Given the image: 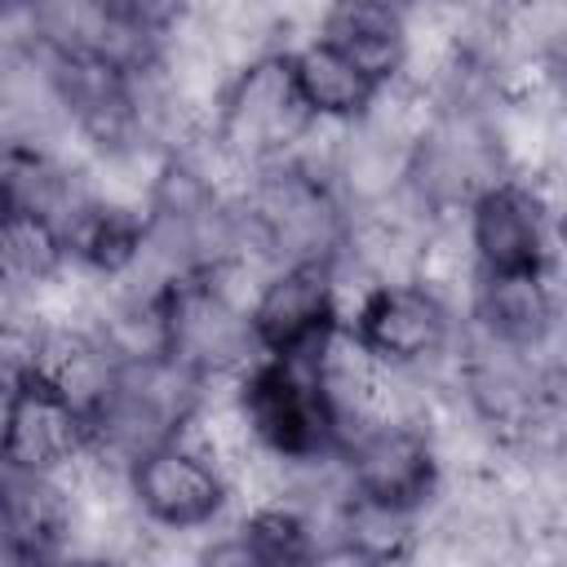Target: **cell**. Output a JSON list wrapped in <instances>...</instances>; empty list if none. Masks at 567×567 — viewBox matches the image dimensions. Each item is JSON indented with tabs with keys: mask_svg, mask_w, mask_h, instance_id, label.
I'll use <instances>...</instances> for the list:
<instances>
[{
	"mask_svg": "<svg viewBox=\"0 0 567 567\" xmlns=\"http://www.w3.org/2000/svg\"><path fill=\"white\" fill-rule=\"evenodd\" d=\"M235 399L257 434V443L288 465H323L346 447L341 416L319 377V354L270 359L261 354L239 381Z\"/></svg>",
	"mask_w": 567,
	"mask_h": 567,
	"instance_id": "6da1fadb",
	"label": "cell"
},
{
	"mask_svg": "<svg viewBox=\"0 0 567 567\" xmlns=\"http://www.w3.org/2000/svg\"><path fill=\"white\" fill-rule=\"evenodd\" d=\"M310 124L315 120L292 89L288 53H270L261 62H248L230 80L213 120V137L244 173H261L270 164H284Z\"/></svg>",
	"mask_w": 567,
	"mask_h": 567,
	"instance_id": "7a4b0ae2",
	"label": "cell"
},
{
	"mask_svg": "<svg viewBox=\"0 0 567 567\" xmlns=\"http://www.w3.org/2000/svg\"><path fill=\"white\" fill-rule=\"evenodd\" d=\"M346 332L385 368L425 372L447 359L456 319L452 306L425 284H372L346 310Z\"/></svg>",
	"mask_w": 567,
	"mask_h": 567,
	"instance_id": "3957f363",
	"label": "cell"
},
{
	"mask_svg": "<svg viewBox=\"0 0 567 567\" xmlns=\"http://www.w3.org/2000/svg\"><path fill=\"white\" fill-rule=\"evenodd\" d=\"M248 319L261 354L270 359L319 354L346 328L337 261H297L270 270L266 284L257 288Z\"/></svg>",
	"mask_w": 567,
	"mask_h": 567,
	"instance_id": "277c9868",
	"label": "cell"
},
{
	"mask_svg": "<svg viewBox=\"0 0 567 567\" xmlns=\"http://www.w3.org/2000/svg\"><path fill=\"white\" fill-rule=\"evenodd\" d=\"M346 487L363 501L425 514V505L439 501L443 487V456L425 425L399 421V425H372L346 439L341 447Z\"/></svg>",
	"mask_w": 567,
	"mask_h": 567,
	"instance_id": "5b68a950",
	"label": "cell"
},
{
	"mask_svg": "<svg viewBox=\"0 0 567 567\" xmlns=\"http://www.w3.org/2000/svg\"><path fill=\"white\" fill-rule=\"evenodd\" d=\"M465 244L478 275H545L558 257L554 213L527 177H505L465 213Z\"/></svg>",
	"mask_w": 567,
	"mask_h": 567,
	"instance_id": "8992f818",
	"label": "cell"
},
{
	"mask_svg": "<svg viewBox=\"0 0 567 567\" xmlns=\"http://www.w3.org/2000/svg\"><path fill=\"white\" fill-rule=\"evenodd\" d=\"M128 496L146 518V527L190 536L213 518H221L235 492H230V478L199 447H190L186 439H173L142 452L128 465Z\"/></svg>",
	"mask_w": 567,
	"mask_h": 567,
	"instance_id": "52a82bcc",
	"label": "cell"
},
{
	"mask_svg": "<svg viewBox=\"0 0 567 567\" xmlns=\"http://www.w3.org/2000/svg\"><path fill=\"white\" fill-rule=\"evenodd\" d=\"M4 470L62 474L89 452V421L62 403L35 377H22L4 394Z\"/></svg>",
	"mask_w": 567,
	"mask_h": 567,
	"instance_id": "ba28073f",
	"label": "cell"
},
{
	"mask_svg": "<svg viewBox=\"0 0 567 567\" xmlns=\"http://www.w3.org/2000/svg\"><path fill=\"white\" fill-rule=\"evenodd\" d=\"M470 328L514 354L545 359L563 328L558 288L545 275H478L470 288Z\"/></svg>",
	"mask_w": 567,
	"mask_h": 567,
	"instance_id": "9c48e42d",
	"label": "cell"
},
{
	"mask_svg": "<svg viewBox=\"0 0 567 567\" xmlns=\"http://www.w3.org/2000/svg\"><path fill=\"white\" fill-rule=\"evenodd\" d=\"M315 35L337 44L377 89H390L408 75L412 58V18L385 0H346L319 13Z\"/></svg>",
	"mask_w": 567,
	"mask_h": 567,
	"instance_id": "30bf717a",
	"label": "cell"
},
{
	"mask_svg": "<svg viewBox=\"0 0 567 567\" xmlns=\"http://www.w3.org/2000/svg\"><path fill=\"white\" fill-rule=\"evenodd\" d=\"M27 377H35L62 403H71L84 421H93V412L115 390L120 359L93 328H49L35 341V359H31Z\"/></svg>",
	"mask_w": 567,
	"mask_h": 567,
	"instance_id": "8fae6325",
	"label": "cell"
},
{
	"mask_svg": "<svg viewBox=\"0 0 567 567\" xmlns=\"http://www.w3.org/2000/svg\"><path fill=\"white\" fill-rule=\"evenodd\" d=\"M288 71H292V89H297L306 115L319 124H359L381 93L323 35H306V40L288 44Z\"/></svg>",
	"mask_w": 567,
	"mask_h": 567,
	"instance_id": "7c38bea8",
	"label": "cell"
},
{
	"mask_svg": "<svg viewBox=\"0 0 567 567\" xmlns=\"http://www.w3.org/2000/svg\"><path fill=\"white\" fill-rule=\"evenodd\" d=\"M421 514L346 492L332 514V554H346L359 567H408L412 549L421 545Z\"/></svg>",
	"mask_w": 567,
	"mask_h": 567,
	"instance_id": "4fadbf2b",
	"label": "cell"
},
{
	"mask_svg": "<svg viewBox=\"0 0 567 567\" xmlns=\"http://www.w3.org/2000/svg\"><path fill=\"white\" fill-rule=\"evenodd\" d=\"M66 266H71L66 235H62V226L53 217L27 213V208H4V226H0V275H4V292L9 297H27V292L44 288Z\"/></svg>",
	"mask_w": 567,
	"mask_h": 567,
	"instance_id": "5bb4252c",
	"label": "cell"
},
{
	"mask_svg": "<svg viewBox=\"0 0 567 567\" xmlns=\"http://www.w3.org/2000/svg\"><path fill=\"white\" fill-rule=\"evenodd\" d=\"M195 567H270V558L261 554V545L239 523L235 532H221V536L204 540L195 549Z\"/></svg>",
	"mask_w": 567,
	"mask_h": 567,
	"instance_id": "9a60e30c",
	"label": "cell"
},
{
	"mask_svg": "<svg viewBox=\"0 0 567 567\" xmlns=\"http://www.w3.org/2000/svg\"><path fill=\"white\" fill-rule=\"evenodd\" d=\"M62 567H124L120 558H106V554H66Z\"/></svg>",
	"mask_w": 567,
	"mask_h": 567,
	"instance_id": "2e32d148",
	"label": "cell"
},
{
	"mask_svg": "<svg viewBox=\"0 0 567 567\" xmlns=\"http://www.w3.org/2000/svg\"><path fill=\"white\" fill-rule=\"evenodd\" d=\"M558 226H563V235H567V177H563V213H558Z\"/></svg>",
	"mask_w": 567,
	"mask_h": 567,
	"instance_id": "e0dca14e",
	"label": "cell"
}]
</instances>
